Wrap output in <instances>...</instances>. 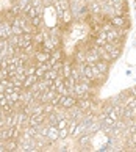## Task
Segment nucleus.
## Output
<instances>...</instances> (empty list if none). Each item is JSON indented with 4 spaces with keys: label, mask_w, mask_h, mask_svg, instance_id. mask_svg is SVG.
Here are the masks:
<instances>
[{
    "label": "nucleus",
    "mask_w": 136,
    "mask_h": 152,
    "mask_svg": "<svg viewBox=\"0 0 136 152\" xmlns=\"http://www.w3.org/2000/svg\"><path fill=\"white\" fill-rule=\"evenodd\" d=\"M77 100H78L77 96H61L60 105L63 107V108L69 110V108H72L73 105H77Z\"/></svg>",
    "instance_id": "obj_1"
},
{
    "label": "nucleus",
    "mask_w": 136,
    "mask_h": 152,
    "mask_svg": "<svg viewBox=\"0 0 136 152\" xmlns=\"http://www.w3.org/2000/svg\"><path fill=\"white\" fill-rule=\"evenodd\" d=\"M45 118H47V115H30V121H28V124L30 126H41V124L45 122Z\"/></svg>",
    "instance_id": "obj_2"
},
{
    "label": "nucleus",
    "mask_w": 136,
    "mask_h": 152,
    "mask_svg": "<svg viewBox=\"0 0 136 152\" xmlns=\"http://www.w3.org/2000/svg\"><path fill=\"white\" fill-rule=\"evenodd\" d=\"M50 58V53L49 52H44V50H38L35 53V60H36V64H42V63H47Z\"/></svg>",
    "instance_id": "obj_3"
},
{
    "label": "nucleus",
    "mask_w": 136,
    "mask_h": 152,
    "mask_svg": "<svg viewBox=\"0 0 136 152\" xmlns=\"http://www.w3.org/2000/svg\"><path fill=\"white\" fill-rule=\"evenodd\" d=\"M89 10L92 14H102V3L100 0H92V2L89 3Z\"/></svg>",
    "instance_id": "obj_4"
},
{
    "label": "nucleus",
    "mask_w": 136,
    "mask_h": 152,
    "mask_svg": "<svg viewBox=\"0 0 136 152\" xmlns=\"http://www.w3.org/2000/svg\"><path fill=\"white\" fill-rule=\"evenodd\" d=\"M86 52L88 50L86 49H80V50H77V53H75V61L78 64H83V63H86Z\"/></svg>",
    "instance_id": "obj_5"
},
{
    "label": "nucleus",
    "mask_w": 136,
    "mask_h": 152,
    "mask_svg": "<svg viewBox=\"0 0 136 152\" xmlns=\"http://www.w3.org/2000/svg\"><path fill=\"white\" fill-rule=\"evenodd\" d=\"M111 22H113V25H114L116 28H124V27L127 25L125 24V19H124L122 16H113Z\"/></svg>",
    "instance_id": "obj_6"
},
{
    "label": "nucleus",
    "mask_w": 136,
    "mask_h": 152,
    "mask_svg": "<svg viewBox=\"0 0 136 152\" xmlns=\"http://www.w3.org/2000/svg\"><path fill=\"white\" fill-rule=\"evenodd\" d=\"M38 80H39V78L36 77V74H35V75H27V77L24 78V88H27V89H28V88H31Z\"/></svg>",
    "instance_id": "obj_7"
},
{
    "label": "nucleus",
    "mask_w": 136,
    "mask_h": 152,
    "mask_svg": "<svg viewBox=\"0 0 136 152\" xmlns=\"http://www.w3.org/2000/svg\"><path fill=\"white\" fill-rule=\"evenodd\" d=\"M61 57H63V53H61V52H60L58 49H55V50H52V53H50L49 63H50V64L53 66V64L56 63V61H60V60H61Z\"/></svg>",
    "instance_id": "obj_8"
},
{
    "label": "nucleus",
    "mask_w": 136,
    "mask_h": 152,
    "mask_svg": "<svg viewBox=\"0 0 136 152\" xmlns=\"http://www.w3.org/2000/svg\"><path fill=\"white\" fill-rule=\"evenodd\" d=\"M95 64H97V67H99V71L102 72V74H106V72H108V61H103V60H99L97 61V63H95Z\"/></svg>",
    "instance_id": "obj_9"
},
{
    "label": "nucleus",
    "mask_w": 136,
    "mask_h": 152,
    "mask_svg": "<svg viewBox=\"0 0 136 152\" xmlns=\"http://www.w3.org/2000/svg\"><path fill=\"white\" fill-rule=\"evenodd\" d=\"M56 122H58V118H56V115L53 113H49L47 118H45V124H49V126H56Z\"/></svg>",
    "instance_id": "obj_10"
},
{
    "label": "nucleus",
    "mask_w": 136,
    "mask_h": 152,
    "mask_svg": "<svg viewBox=\"0 0 136 152\" xmlns=\"http://www.w3.org/2000/svg\"><path fill=\"white\" fill-rule=\"evenodd\" d=\"M61 20H63L64 24H69V22L72 20V11H71V8L63 11V18H61Z\"/></svg>",
    "instance_id": "obj_11"
},
{
    "label": "nucleus",
    "mask_w": 136,
    "mask_h": 152,
    "mask_svg": "<svg viewBox=\"0 0 136 152\" xmlns=\"http://www.w3.org/2000/svg\"><path fill=\"white\" fill-rule=\"evenodd\" d=\"M7 151H17V141H16L14 138L8 140V143H7Z\"/></svg>",
    "instance_id": "obj_12"
},
{
    "label": "nucleus",
    "mask_w": 136,
    "mask_h": 152,
    "mask_svg": "<svg viewBox=\"0 0 136 152\" xmlns=\"http://www.w3.org/2000/svg\"><path fill=\"white\" fill-rule=\"evenodd\" d=\"M75 83H77V82L73 80V77H66V78H64V85H66L67 88H69V89L75 86Z\"/></svg>",
    "instance_id": "obj_13"
},
{
    "label": "nucleus",
    "mask_w": 136,
    "mask_h": 152,
    "mask_svg": "<svg viewBox=\"0 0 136 152\" xmlns=\"http://www.w3.org/2000/svg\"><path fill=\"white\" fill-rule=\"evenodd\" d=\"M13 35H17V36L24 35V28L19 27V25H16V24H13Z\"/></svg>",
    "instance_id": "obj_14"
},
{
    "label": "nucleus",
    "mask_w": 136,
    "mask_h": 152,
    "mask_svg": "<svg viewBox=\"0 0 136 152\" xmlns=\"http://www.w3.org/2000/svg\"><path fill=\"white\" fill-rule=\"evenodd\" d=\"M127 144L130 146V148H135V146H136V133H132V135H130Z\"/></svg>",
    "instance_id": "obj_15"
},
{
    "label": "nucleus",
    "mask_w": 136,
    "mask_h": 152,
    "mask_svg": "<svg viewBox=\"0 0 136 152\" xmlns=\"http://www.w3.org/2000/svg\"><path fill=\"white\" fill-rule=\"evenodd\" d=\"M113 28H114L113 22H103V24H102V30H103V31H110Z\"/></svg>",
    "instance_id": "obj_16"
},
{
    "label": "nucleus",
    "mask_w": 136,
    "mask_h": 152,
    "mask_svg": "<svg viewBox=\"0 0 136 152\" xmlns=\"http://www.w3.org/2000/svg\"><path fill=\"white\" fill-rule=\"evenodd\" d=\"M69 135L71 133H69V129H67V127L66 129H61V130H60V140H66Z\"/></svg>",
    "instance_id": "obj_17"
},
{
    "label": "nucleus",
    "mask_w": 136,
    "mask_h": 152,
    "mask_svg": "<svg viewBox=\"0 0 136 152\" xmlns=\"http://www.w3.org/2000/svg\"><path fill=\"white\" fill-rule=\"evenodd\" d=\"M128 94L133 96V97H136V88H130V89H128Z\"/></svg>",
    "instance_id": "obj_18"
},
{
    "label": "nucleus",
    "mask_w": 136,
    "mask_h": 152,
    "mask_svg": "<svg viewBox=\"0 0 136 152\" xmlns=\"http://www.w3.org/2000/svg\"><path fill=\"white\" fill-rule=\"evenodd\" d=\"M42 3H44V7H50L53 3V0H42Z\"/></svg>",
    "instance_id": "obj_19"
},
{
    "label": "nucleus",
    "mask_w": 136,
    "mask_h": 152,
    "mask_svg": "<svg viewBox=\"0 0 136 152\" xmlns=\"http://www.w3.org/2000/svg\"><path fill=\"white\" fill-rule=\"evenodd\" d=\"M2 61H3V55H0V66H2Z\"/></svg>",
    "instance_id": "obj_20"
},
{
    "label": "nucleus",
    "mask_w": 136,
    "mask_h": 152,
    "mask_svg": "<svg viewBox=\"0 0 136 152\" xmlns=\"http://www.w3.org/2000/svg\"><path fill=\"white\" fill-rule=\"evenodd\" d=\"M135 8H136V0H135Z\"/></svg>",
    "instance_id": "obj_21"
},
{
    "label": "nucleus",
    "mask_w": 136,
    "mask_h": 152,
    "mask_svg": "<svg viewBox=\"0 0 136 152\" xmlns=\"http://www.w3.org/2000/svg\"><path fill=\"white\" fill-rule=\"evenodd\" d=\"M133 149H135V151H136V146H135V148H133Z\"/></svg>",
    "instance_id": "obj_22"
},
{
    "label": "nucleus",
    "mask_w": 136,
    "mask_h": 152,
    "mask_svg": "<svg viewBox=\"0 0 136 152\" xmlns=\"http://www.w3.org/2000/svg\"><path fill=\"white\" fill-rule=\"evenodd\" d=\"M135 119H136V118H135Z\"/></svg>",
    "instance_id": "obj_23"
}]
</instances>
